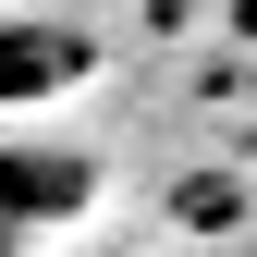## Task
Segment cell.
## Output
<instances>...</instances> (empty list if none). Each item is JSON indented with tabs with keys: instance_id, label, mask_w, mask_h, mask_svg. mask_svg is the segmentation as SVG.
Masks as SVG:
<instances>
[{
	"instance_id": "cell-3",
	"label": "cell",
	"mask_w": 257,
	"mask_h": 257,
	"mask_svg": "<svg viewBox=\"0 0 257 257\" xmlns=\"http://www.w3.org/2000/svg\"><path fill=\"white\" fill-rule=\"evenodd\" d=\"M220 25H233V37H257V0H220Z\"/></svg>"
},
{
	"instance_id": "cell-1",
	"label": "cell",
	"mask_w": 257,
	"mask_h": 257,
	"mask_svg": "<svg viewBox=\"0 0 257 257\" xmlns=\"http://www.w3.org/2000/svg\"><path fill=\"white\" fill-rule=\"evenodd\" d=\"M86 196H98V159L86 147H0V257H25L37 233L86 220Z\"/></svg>"
},
{
	"instance_id": "cell-2",
	"label": "cell",
	"mask_w": 257,
	"mask_h": 257,
	"mask_svg": "<svg viewBox=\"0 0 257 257\" xmlns=\"http://www.w3.org/2000/svg\"><path fill=\"white\" fill-rule=\"evenodd\" d=\"M86 74H98V49H86L74 25H0V110H49V98H74Z\"/></svg>"
}]
</instances>
